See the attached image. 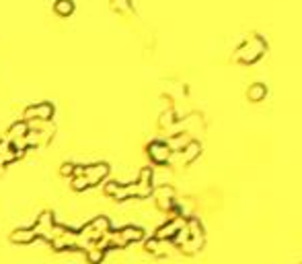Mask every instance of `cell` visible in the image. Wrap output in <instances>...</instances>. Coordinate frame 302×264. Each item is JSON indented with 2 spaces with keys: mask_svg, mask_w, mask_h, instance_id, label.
<instances>
[{
  "mask_svg": "<svg viewBox=\"0 0 302 264\" xmlns=\"http://www.w3.org/2000/svg\"><path fill=\"white\" fill-rule=\"evenodd\" d=\"M267 50V42L261 37L259 33H251L247 40L240 42V46L237 48L235 58L243 64H255L261 56Z\"/></svg>",
  "mask_w": 302,
  "mask_h": 264,
  "instance_id": "1",
  "label": "cell"
},
{
  "mask_svg": "<svg viewBox=\"0 0 302 264\" xmlns=\"http://www.w3.org/2000/svg\"><path fill=\"white\" fill-rule=\"evenodd\" d=\"M88 186H90V182L86 180V175H76V178L72 180L74 190H85V188H88Z\"/></svg>",
  "mask_w": 302,
  "mask_h": 264,
  "instance_id": "13",
  "label": "cell"
},
{
  "mask_svg": "<svg viewBox=\"0 0 302 264\" xmlns=\"http://www.w3.org/2000/svg\"><path fill=\"white\" fill-rule=\"evenodd\" d=\"M119 236H122L124 243H128V241H138V240H142L144 233L140 231L138 227H126L124 231H119Z\"/></svg>",
  "mask_w": 302,
  "mask_h": 264,
  "instance_id": "10",
  "label": "cell"
},
{
  "mask_svg": "<svg viewBox=\"0 0 302 264\" xmlns=\"http://www.w3.org/2000/svg\"><path fill=\"white\" fill-rule=\"evenodd\" d=\"M52 114H54V105L49 103V101H42V103H37V105H29L27 110H25V122L29 120H39V122H45L52 118Z\"/></svg>",
  "mask_w": 302,
  "mask_h": 264,
  "instance_id": "3",
  "label": "cell"
},
{
  "mask_svg": "<svg viewBox=\"0 0 302 264\" xmlns=\"http://www.w3.org/2000/svg\"><path fill=\"white\" fill-rule=\"evenodd\" d=\"M60 171H62V175H72L74 173V163H64Z\"/></svg>",
  "mask_w": 302,
  "mask_h": 264,
  "instance_id": "15",
  "label": "cell"
},
{
  "mask_svg": "<svg viewBox=\"0 0 302 264\" xmlns=\"http://www.w3.org/2000/svg\"><path fill=\"white\" fill-rule=\"evenodd\" d=\"M160 126H163V128H165V126H171V124H175L177 122V116H175V112L173 110H167L163 116H160Z\"/></svg>",
  "mask_w": 302,
  "mask_h": 264,
  "instance_id": "12",
  "label": "cell"
},
{
  "mask_svg": "<svg viewBox=\"0 0 302 264\" xmlns=\"http://www.w3.org/2000/svg\"><path fill=\"white\" fill-rule=\"evenodd\" d=\"M201 153V144L197 141H189L183 149H181V155H183V161L185 163H191L194 159H197V155Z\"/></svg>",
  "mask_w": 302,
  "mask_h": 264,
  "instance_id": "8",
  "label": "cell"
},
{
  "mask_svg": "<svg viewBox=\"0 0 302 264\" xmlns=\"http://www.w3.org/2000/svg\"><path fill=\"white\" fill-rule=\"evenodd\" d=\"M113 6L117 8L119 13H126V11H132V0H113Z\"/></svg>",
  "mask_w": 302,
  "mask_h": 264,
  "instance_id": "14",
  "label": "cell"
},
{
  "mask_svg": "<svg viewBox=\"0 0 302 264\" xmlns=\"http://www.w3.org/2000/svg\"><path fill=\"white\" fill-rule=\"evenodd\" d=\"M187 238H189V243H187V252H195L199 250L201 246H204V229H201V223L197 219H189L187 225Z\"/></svg>",
  "mask_w": 302,
  "mask_h": 264,
  "instance_id": "2",
  "label": "cell"
},
{
  "mask_svg": "<svg viewBox=\"0 0 302 264\" xmlns=\"http://www.w3.org/2000/svg\"><path fill=\"white\" fill-rule=\"evenodd\" d=\"M54 11H56L58 15H62V17L72 15V11H74V0H56Z\"/></svg>",
  "mask_w": 302,
  "mask_h": 264,
  "instance_id": "9",
  "label": "cell"
},
{
  "mask_svg": "<svg viewBox=\"0 0 302 264\" xmlns=\"http://www.w3.org/2000/svg\"><path fill=\"white\" fill-rule=\"evenodd\" d=\"M265 95H267V87L263 83H251L249 85V89H247V99L249 101H263L265 99Z\"/></svg>",
  "mask_w": 302,
  "mask_h": 264,
  "instance_id": "7",
  "label": "cell"
},
{
  "mask_svg": "<svg viewBox=\"0 0 302 264\" xmlns=\"http://www.w3.org/2000/svg\"><path fill=\"white\" fill-rule=\"evenodd\" d=\"M171 153H173V149H171V146L167 143H163V141H152V143L148 144L150 159H152L154 163H158V165L167 163L171 159Z\"/></svg>",
  "mask_w": 302,
  "mask_h": 264,
  "instance_id": "4",
  "label": "cell"
},
{
  "mask_svg": "<svg viewBox=\"0 0 302 264\" xmlns=\"http://www.w3.org/2000/svg\"><path fill=\"white\" fill-rule=\"evenodd\" d=\"M189 141H191V139H189V136H187L185 132H177V134L173 136V139H171V143H167V144L171 146V149H173V146H175V149H179V151H181V149H183V146H185Z\"/></svg>",
  "mask_w": 302,
  "mask_h": 264,
  "instance_id": "11",
  "label": "cell"
},
{
  "mask_svg": "<svg viewBox=\"0 0 302 264\" xmlns=\"http://www.w3.org/2000/svg\"><path fill=\"white\" fill-rule=\"evenodd\" d=\"M183 217H177V221H169L167 225H163V227L158 229V233H156V240H169V238H175L177 233H179V229L183 227Z\"/></svg>",
  "mask_w": 302,
  "mask_h": 264,
  "instance_id": "6",
  "label": "cell"
},
{
  "mask_svg": "<svg viewBox=\"0 0 302 264\" xmlns=\"http://www.w3.org/2000/svg\"><path fill=\"white\" fill-rule=\"evenodd\" d=\"M107 173H109V168H107L105 163H95V165H88V168H85V175H86V180L90 182V186L99 184Z\"/></svg>",
  "mask_w": 302,
  "mask_h": 264,
  "instance_id": "5",
  "label": "cell"
}]
</instances>
